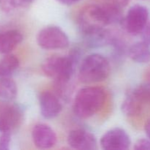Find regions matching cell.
I'll return each mask as SVG.
<instances>
[{"instance_id": "d4e9b609", "label": "cell", "mask_w": 150, "mask_h": 150, "mask_svg": "<svg viewBox=\"0 0 150 150\" xmlns=\"http://www.w3.org/2000/svg\"><path fill=\"white\" fill-rule=\"evenodd\" d=\"M148 81H150V73H149V77H148Z\"/></svg>"}, {"instance_id": "2e32d148", "label": "cell", "mask_w": 150, "mask_h": 150, "mask_svg": "<svg viewBox=\"0 0 150 150\" xmlns=\"http://www.w3.org/2000/svg\"><path fill=\"white\" fill-rule=\"evenodd\" d=\"M18 87L16 83L11 79H0V99L4 102H11L17 96Z\"/></svg>"}, {"instance_id": "6da1fadb", "label": "cell", "mask_w": 150, "mask_h": 150, "mask_svg": "<svg viewBox=\"0 0 150 150\" xmlns=\"http://www.w3.org/2000/svg\"><path fill=\"white\" fill-rule=\"evenodd\" d=\"M79 50H72L68 56H51L45 59L41 68L45 76L53 79L56 83H69L80 59Z\"/></svg>"}, {"instance_id": "7a4b0ae2", "label": "cell", "mask_w": 150, "mask_h": 150, "mask_svg": "<svg viewBox=\"0 0 150 150\" xmlns=\"http://www.w3.org/2000/svg\"><path fill=\"white\" fill-rule=\"evenodd\" d=\"M106 100L104 89L98 86H87L81 89L73 100V110L80 119L92 117L103 107Z\"/></svg>"}, {"instance_id": "277c9868", "label": "cell", "mask_w": 150, "mask_h": 150, "mask_svg": "<svg viewBox=\"0 0 150 150\" xmlns=\"http://www.w3.org/2000/svg\"><path fill=\"white\" fill-rule=\"evenodd\" d=\"M77 23L83 35L99 31L111 24L105 9L100 4H89L82 8L78 15Z\"/></svg>"}, {"instance_id": "9c48e42d", "label": "cell", "mask_w": 150, "mask_h": 150, "mask_svg": "<svg viewBox=\"0 0 150 150\" xmlns=\"http://www.w3.org/2000/svg\"><path fill=\"white\" fill-rule=\"evenodd\" d=\"M40 111L45 120H52L58 117L62 110L61 98L56 93L45 91L38 97Z\"/></svg>"}, {"instance_id": "5bb4252c", "label": "cell", "mask_w": 150, "mask_h": 150, "mask_svg": "<svg viewBox=\"0 0 150 150\" xmlns=\"http://www.w3.org/2000/svg\"><path fill=\"white\" fill-rule=\"evenodd\" d=\"M149 44L144 40L132 44L127 50L129 57L133 62L144 64L150 61V48Z\"/></svg>"}, {"instance_id": "cb8c5ba5", "label": "cell", "mask_w": 150, "mask_h": 150, "mask_svg": "<svg viewBox=\"0 0 150 150\" xmlns=\"http://www.w3.org/2000/svg\"><path fill=\"white\" fill-rule=\"evenodd\" d=\"M144 130L145 133H146V136H148V138L150 139V119L146 122V123L145 124L144 126Z\"/></svg>"}, {"instance_id": "3957f363", "label": "cell", "mask_w": 150, "mask_h": 150, "mask_svg": "<svg viewBox=\"0 0 150 150\" xmlns=\"http://www.w3.org/2000/svg\"><path fill=\"white\" fill-rule=\"evenodd\" d=\"M111 66L106 57L100 54H91L81 60L78 78L84 83L100 82L110 75Z\"/></svg>"}, {"instance_id": "30bf717a", "label": "cell", "mask_w": 150, "mask_h": 150, "mask_svg": "<svg viewBox=\"0 0 150 150\" xmlns=\"http://www.w3.org/2000/svg\"><path fill=\"white\" fill-rule=\"evenodd\" d=\"M67 144L71 148L79 150H95L98 142L94 134L83 129L71 130L67 137Z\"/></svg>"}, {"instance_id": "603a6c76", "label": "cell", "mask_w": 150, "mask_h": 150, "mask_svg": "<svg viewBox=\"0 0 150 150\" xmlns=\"http://www.w3.org/2000/svg\"><path fill=\"white\" fill-rule=\"evenodd\" d=\"M57 1H59L61 4H64V5H67V6H70V5H73V4H76L79 1H80L81 0H57Z\"/></svg>"}, {"instance_id": "ac0fdd59", "label": "cell", "mask_w": 150, "mask_h": 150, "mask_svg": "<svg viewBox=\"0 0 150 150\" xmlns=\"http://www.w3.org/2000/svg\"><path fill=\"white\" fill-rule=\"evenodd\" d=\"M143 106L150 105V81L139 85L135 89L129 91Z\"/></svg>"}, {"instance_id": "4fadbf2b", "label": "cell", "mask_w": 150, "mask_h": 150, "mask_svg": "<svg viewBox=\"0 0 150 150\" xmlns=\"http://www.w3.org/2000/svg\"><path fill=\"white\" fill-rule=\"evenodd\" d=\"M21 32L16 29L6 31L0 34V53L10 54L23 40Z\"/></svg>"}, {"instance_id": "9a60e30c", "label": "cell", "mask_w": 150, "mask_h": 150, "mask_svg": "<svg viewBox=\"0 0 150 150\" xmlns=\"http://www.w3.org/2000/svg\"><path fill=\"white\" fill-rule=\"evenodd\" d=\"M20 62L17 57L11 54H5L0 60V79L11 77L18 68Z\"/></svg>"}, {"instance_id": "ffe728a7", "label": "cell", "mask_w": 150, "mask_h": 150, "mask_svg": "<svg viewBox=\"0 0 150 150\" xmlns=\"http://www.w3.org/2000/svg\"><path fill=\"white\" fill-rule=\"evenodd\" d=\"M11 142V133H1L0 136V150H7L10 149Z\"/></svg>"}, {"instance_id": "d6986e66", "label": "cell", "mask_w": 150, "mask_h": 150, "mask_svg": "<svg viewBox=\"0 0 150 150\" xmlns=\"http://www.w3.org/2000/svg\"><path fill=\"white\" fill-rule=\"evenodd\" d=\"M35 0H0V9L3 12L10 13L20 7H26Z\"/></svg>"}, {"instance_id": "8992f818", "label": "cell", "mask_w": 150, "mask_h": 150, "mask_svg": "<svg viewBox=\"0 0 150 150\" xmlns=\"http://www.w3.org/2000/svg\"><path fill=\"white\" fill-rule=\"evenodd\" d=\"M149 18V11L145 6L135 4L130 7L123 19L125 29L132 35L142 34Z\"/></svg>"}, {"instance_id": "7c38bea8", "label": "cell", "mask_w": 150, "mask_h": 150, "mask_svg": "<svg viewBox=\"0 0 150 150\" xmlns=\"http://www.w3.org/2000/svg\"><path fill=\"white\" fill-rule=\"evenodd\" d=\"M115 37V34L105 28L92 33L83 35L85 43L89 48H100L111 45Z\"/></svg>"}, {"instance_id": "5b68a950", "label": "cell", "mask_w": 150, "mask_h": 150, "mask_svg": "<svg viewBox=\"0 0 150 150\" xmlns=\"http://www.w3.org/2000/svg\"><path fill=\"white\" fill-rule=\"evenodd\" d=\"M36 40L38 45L45 50L64 49L70 44L67 34L60 27L54 25L42 28L38 32Z\"/></svg>"}, {"instance_id": "8fae6325", "label": "cell", "mask_w": 150, "mask_h": 150, "mask_svg": "<svg viewBox=\"0 0 150 150\" xmlns=\"http://www.w3.org/2000/svg\"><path fill=\"white\" fill-rule=\"evenodd\" d=\"M32 139L35 146L39 149H50L57 144V136L51 126L39 123L32 128Z\"/></svg>"}, {"instance_id": "44dd1931", "label": "cell", "mask_w": 150, "mask_h": 150, "mask_svg": "<svg viewBox=\"0 0 150 150\" xmlns=\"http://www.w3.org/2000/svg\"><path fill=\"white\" fill-rule=\"evenodd\" d=\"M134 149H150V139H139L135 143Z\"/></svg>"}, {"instance_id": "52a82bcc", "label": "cell", "mask_w": 150, "mask_h": 150, "mask_svg": "<svg viewBox=\"0 0 150 150\" xmlns=\"http://www.w3.org/2000/svg\"><path fill=\"white\" fill-rule=\"evenodd\" d=\"M23 113L19 105L4 102L0 103V132L12 133L23 122Z\"/></svg>"}, {"instance_id": "ba28073f", "label": "cell", "mask_w": 150, "mask_h": 150, "mask_svg": "<svg viewBox=\"0 0 150 150\" xmlns=\"http://www.w3.org/2000/svg\"><path fill=\"white\" fill-rule=\"evenodd\" d=\"M100 144L105 150H125L131 145V139L124 129L114 127L103 135Z\"/></svg>"}, {"instance_id": "7402d4cb", "label": "cell", "mask_w": 150, "mask_h": 150, "mask_svg": "<svg viewBox=\"0 0 150 150\" xmlns=\"http://www.w3.org/2000/svg\"><path fill=\"white\" fill-rule=\"evenodd\" d=\"M142 38L144 42L150 45V21L148 22L146 28L142 32Z\"/></svg>"}, {"instance_id": "e0dca14e", "label": "cell", "mask_w": 150, "mask_h": 150, "mask_svg": "<svg viewBox=\"0 0 150 150\" xmlns=\"http://www.w3.org/2000/svg\"><path fill=\"white\" fill-rule=\"evenodd\" d=\"M143 106L133 95L130 92H127L125 99L122 103L121 109L123 114L128 117H135L139 115L143 111Z\"/></svg>"}]
</instances>
